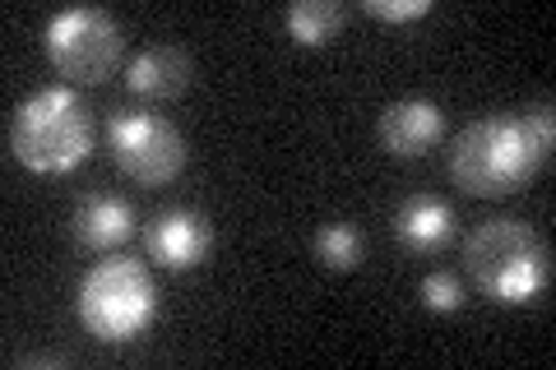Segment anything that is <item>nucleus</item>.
<instances>
[{
    "label": "nucleus",
    "instance_id": "nucleus-1",
    "mask_svg": "<svg viewBox=\"0 0 556 370\" xmlns=\"http://www.w3.org/2000/svg\"><path fill=\"white\" fill-rule=\"evenodd\" d=\"M552 139H556L552 102L529 107L519 116H486V120H473L455 139L450 171H455L464 195H478V200L515 195L519 186H529L547 167Z\"/></svg>",
    "mask_w": 556,
    "mask_h": 370
},
{
    "label": "nucleus",
    "instance_id": "nucleus-2",
    "mask_svg": "<svg viewBox=\"0 0 556 370\" xmlns=\"http://www.w3.org/2000/svg\"><path fill=\"white\" fill-rule=\"evenodd\" d=\"M464 269L482 296L501 306H525L547 292V241L519 218H486L464 241Z\"/></svg>",
    "mask_w": 556,
    "mask_h": 370
},
{
    "label": "nucleus",
    "instance_id": "nucleus-3",
    "mask_svg": "<svg viewBox=\"0 0 556 370\" xmlns=\"http://www.w3.org/2000/svg\"><path fill=\"white\" fill-rule=\"evenodd\" d=\"M10 149L38 176H70L75 167H84V157L93 153V120L84 98L65 84L38 88L14 112Z\"/></svg>",
    "mask_w": 556,
    "mask_h": 370
},
{
    "label": "nucleus",
    "instance_id": "nucleus-4",
    "mask_svg": "<svg viewBox=\"0 0 556 370\" xmlns=\"http://www.w3.org/2000/svg\"><path fill=\"white\" fill-rule=\"evenodd\" d=\"M159 320V288L139 259H98L79 283V324L98 343H135Z\"/></svg>",
    "mask_w": 556,
    "mask_h": 370
},
{
    "label": "nucleus",
    "instance_id": "nucleus-5",
    "mask_svg": "<svg viewBox=\"0 0 556 370\" xmlns=\"http://www.w3.org/2000/svg\"><path fill=\"white\" fill-rule=\"evenodd\" d=\"M47 56L65 79L102 84L121 65V24L93 5L61 10L47 24Z\"/></svg>",
    "mask_w": 556,
    "mask_h": 370
},
{
    "label": "nucleus",
    "instance_id": "nucleus-6",
    "mask_svg": "<svg viewBox=\"0 0 556 370\" xmlns=\"http://www.w3.org/2000/svg\"><path fill=\"white\" fill-rule=\"evenodd\" d=\"M116 167L139 186H167L186 167V139L172 120L153 112H116L108 126Z\"/></svg>",
    "mask_w": 556,
    "mask_h": 370
},
{
    "label": "nucleus",
    "instance_id": "nucleus-7",
    "mask_svg": "<svg viewBox=\"0 0 556 370\" xmlns=\"http://www.w3.org/2000/svg\"><path fill=\"white\" fill-rule=\"evenodd\" d=\"M144 245H149V255L159 259L163 269L186 273V269H195V264L208 259L214 232H208V222L200 214H190V208H167V214H159L149 222Z\"/></svg>",
    "mask_w": 556,
    "mask_h": 370
},
{
    "label": "nucleus",
    "instance_id": "nucleus-8",
    "mask_svg": "<svg viewBox=\"0 0 556 370\" xmlns=\"http://www.w3.org/2000/svg\"><path fill=\"white\" fill-rule=\"evenodd\" d=\"M441 135H445V116L431 98L390 102L386 116H380V144L394 157H422L441 144Z\"/></svg>",
    "mask_w": 556,
    "mask_h": 370
},
{
    "label": "nucleus",
    "instance_id": "nucleus-9",
    "mask_svg": "<svg viewBox=\"0 0 556 370\" xmlns=\"http://www.w3.org/2000/svg\"><path fill=\"white\" fill-rule=\"evenodd\" d=\"M394 232L399 245L413 255H437L455 237V208L437 195H408L394 214Z\"/></svg>",
    "mask_w": 556,
    "mask_h": 370
},
{
    "label": "nucleus",
    "instance_id": "nucleus-10",
    "mask_svg": "<svg viewBox=\"0 0 556 370\" xmlns=\"http://www.w3.org/2000/svg\"><path fill=\"white\" fill-rule=\"evenodd\" d=\"M190 79V61L177 47H144L130 56L126 69V88L139 102H172L181 98V88Z\"/></svg>",
    "mask_w": 556,
    "mask_h": 370
},
{
    "label": "nucleus",
    "instance_id": "nucleus-11",
    "mask_svg": "<svg viewBox=\"0 0 556 370\" xmlns=\"http://www.w3.org/2000/svg\"><path fill=\"white\" fill-rule=\"evenodd\" d=\"M75 237L84 251H121L135 237V208L121 195H93L79 204Z\"/></svg>",
    "mask_w": 556,
    "mask_h": 370
},
{
    "label": "nucleus",
    "instance_id": "nucleus-12",
    "mask_svg": "<svg viewBox=\"0 0 556 370\" xmlns=\"http://www.w3.org/2000/svg\"><path fill=\"white\" fill-rule=\"evenodd\" d=\"M283 24L298 47H329L343 28V5H334V0H298V5H288Z\"/></svg>",
    "mask_w": 556,
    "mask_h": 370
},
{
    "label": "nucleus",
    "instance_id": "nucleus-13",
    "mask_svg": "<svg viewBox=\"0 0 556 370\" xmlns=\"http://www.w3.org/2000/svg\"><path fill=\"white\" fill-rule=\"evenodd\" d=\"M311 251H316V259L325 264V269H334V273H353L362 255H367V245H362V232L357 227H348V222H325L316 241H311Z\"/></svg>",
    "mask_w": 556,
    "mask_h": 370
},
{
    "label": "nucleus",
    "instance_id": "nucleus-14",
    "mask_svg": "<svg viewBox=\"0 0 556 370\" xmlns=\"http://www.w3.org/2000/svg\"><path fill=\"white\" fill-rule=\"evenodd\" d=\"M422 306L437 310V315H455L464 306V283L455 269H437L422 278Z\"/></svg>",
    "mask_w": 556,
    "mask_h": 370
},
{
    "label": "nucleus",
    "instance_id": "nucleus-15",
    "mask_svg": "<svg viewBox=\"0 0 556 370\" xmlns=\"http://www.w3.org/2000/svg\"><path fill=\"white\" fill-rule=\"evenodd\" d=\"M362 10L386 24H413V20H427L431 14V0H367Z\"/></svg>",
    "mask_w": 556,
    "mask_h": 370
},
{
    "label": "nucleus",
    "instance_id": "nucleus-16",
    "mask_svg": "<svg viewBox=\"0 0 556 370\" xmlns=\"http://www.w3.org/2000/svg\"><path fill=\"white\" fill-rule=\"evenodd\" d=\"M20 366H65L61 352H38V357H20Z\"/></svg>",
    "mask_w": 556,
    "mask_h": 370
}]
</instances>
